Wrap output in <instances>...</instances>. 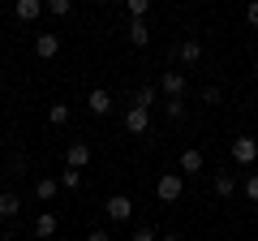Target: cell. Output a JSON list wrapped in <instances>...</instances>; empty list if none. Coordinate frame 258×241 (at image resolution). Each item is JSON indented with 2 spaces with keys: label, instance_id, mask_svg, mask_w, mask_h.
I'll return each mask as SVG.
<instances>
[{
  "label": "cell",
  "instance_id": "obj_1",
  "mask_svg": "<svg viewBox=\"0 0 258 241\" xmlns=\"http://www.w3.org/2000/svg\"><path fill=\"white\" fill-rule=\"evenodd\" d=\"M181 190H185V181H181V172H164L155 181V194L164 198V203H176V198H181Z\"/></svg>",
  "mask_w": 258,
  "mask_h": 241
},
{
  "label": "cell",
  "instance_id": "obj_2",
  "mask_svg": "<svg viewBox=\"0 0 258 241\" xmlns=\"http://www.w3.org/2000/svg\"><path fill=\"white\" fill-rule=\"evenodd\" d=\"M159 91H164L168 99H181V95H185V74H181V69H164V78H159Z\"/></svg>",
  "mask_w": 258,
  "mask_h": 241
},
{
  "label": "cell",
  "instance_id": "obj_3",
  "mask_svg": "<svg viewBox=\"0 0 258 241\" xmlns=\"http://www.w3.org/2000/svg\"><path fill=\"white\" fill-rule=\"evenodd\" d=\"M103 211H108V220H116V224H125L129 215H134V203H129L125 194H112L108 203H103Z\"/></svg>",
  "mask_w": 258,
  "mask_h": 241
},
{
  "label": "cell",
  "instance_id": "obj_4",
  "mask_svg": "<svg viewBox=\"0 0 258 241\" xmlns=\"http://www.w3.org/2000/svg\"><path fill=\"white\" fill-rule=\"evenodd\" d=\"M232 159H237V164H254L258 159V142L254 138H232Z\"/></svg>",
  "mask_w": 258,
  "mask_h": 241
},
{
  "label": "cell",
  "instance_id": "obj_5",
  "mask_svg": "<svg viewBox=\"0 0 258 241\" xmlns=\"http://www.w3.org/2000/svg\"><path fill=\"white\" fill-rule=\"evenodd\" d=\"M125 130H129V134H147V130H151V112H147V108H129V112H125Z\"/></svg>",
  "mask_w": 258,
  "mask_h": 241
},
{
  "label": "cell",
  "instance_id": "obj_6",
  "mask_svg": "<svg viewBox=\"0 0 258 241\" xmlns=\"http://www.w3.org/2000/svg\"><path fill=\"white\" fill-rule=\"evenodd\" d=\"M64 159H69V168H86L91 164V147H86V142H69Z\"/></svg>",
  "mask_w": 258,
  "mask_h": 241
},
{
  "label": "cell",
  "instance_id": "obj_7",
  "mask_svg": "<svg viewBox=\"0 0 258 241\" xmlns=\"http://www.w3.org/2000/svg\"><path fill=\"white\" fill-rule=\"evenodd\" d=\"M35 52L43 56V61H52V56L60 52V35H39L35 39Z\"/></svg>",
  "mask_w": 258,
  "mask_h": 241
},
{
  "label": "cell",
  "instance_id": "obj_8",
  "mask_svg": "<svg viewBox=\"0 0 258 241\" xmlns=\"http://www.w3.org/2000/svg\"><path fill=\"white\" fill-rule=\"evenodd\" d=\"M13 13H18L22 22H35L39 13H43V0H18V5H13Z\"/></svg>",
  "mask_w": 258,
  "mask_h": 241
},
{
  "label": "cell",
  "instance_id": "obj_9",
  "mask_svg": "<svg viewBox=\"0 0 258 241\" xmlns=\"http://www.w3.org/2000/svg\"><path fill=\"white\" fill-rule=\"evenodd\" d=\"M129 43H134V47H147L151 43V30H147V22H142V18L129 22Z\"/></svg>",
  "mask_w": 258,
  "mask_h": 241
},
{
  "label": "cell",
  "instance_id": "obj_10",
  "mask_svg": "<svg viewBox=\"0 0 258 241\" xmlns=\"http://www.w3.org/2000/svg\"><path fill=\"white\" fill-rule=\"evenodd\" d=\"M86 103H91L95 116H108V112H112V95L108 91H91V99H86Z\"/></svg>",
  "mask_w": 258,
  "mask_h": 241
},
{
  "label": "cell",
  "instance_id": "obj_11",
  "mask_svg": "<svg viewBox=\"0 0 258 241\" xmlns=\"http://www.w3.org/2000/svg\"><path fill=\"white\" fill-rule=\"evenodd\" d=\"M22 211V198L18 194H0V220H13Z\"/></svg>",
  "mask_w": 258,
  "mask_h": 241
},
{
  "label": "cell",
  "instance_id": "obj_12",
  "mask_svg": "<svg viewBox=\"0 0 258 241\" xmlns=\"http://www.w3.org/2000/svg\"><path fill=\"white\" fill-rule=\"evenodd\" d=\"M56 228H60V224H56V215H52V211H43V215L35 220V237H52Z\"/></svg>",
  "mask_w": 258,
  "mask_h": 241
},
{
  "label": "cell",
  "instance_id": "obj_13",
  "mask_svg": "<svg viewBox=\"0 0 258 241\" xmlns=\"http://www.w3.org/2000/svg\"><path fill=\"white\" fill-rule=\"evenodd\" d=\"M198 168H203V151H181V172H198Z\"/></svg>",
  "mask_w": 258,
  "mask_h": 241
},
{
  "label": "cell",
  "instance_id": "obj_14",
  "mask_svg": "<svg viewBox=\"0 0 258 241\" xmlns=\"http://www.w3.org/2000/svg\"><path fill=\"white\" fill-rule=\"evenodd\" d=\"M198 56H203V43H198V39H185V43H181V61H185V65H194Z\"/></svg>",
  "mask_w": 258,
  "mask_h": 241
},
{
  "label": "cell",
  "instance_id": "obj_15",
  "mask_svg": "<svg viewBox=\"0 0 258 241\" xmlns=\"http://www.w3.org/2000/svg\"><path fill=\"white\" fill-rule=\"evenodd\" d=\"M232 190H237V186H232V172H215V194H220V198H228Z\"/></svg>",
  "mask_w": 258,
  "mask_h": 241
},
{
  "label": "cell",
  "instance_id": "obj_16",
  "mask_svg": "<svg viewBox=\"0 0 258 241\" xmlns=\"http://www.w3.org/2000/svg\"><path fill=\"white\" fill-rule=\"evenodd\" d=\"M43 9L52 13V18H64V13L74 9V0H43Z\"/></svg>",
  "mask_w": 258,
  "mask_h": 241
},
{
  "label": "cell",
  "instance_id": "obj_17",
  "mask_svg": "<svg viewBox=\"0 0 258 241\" xmlns=\"http://www.w3.org/2000/svg\"><path fill=\"white\" fill-rule=\"evenodd\" d=\"M151 103H155V86H142V91L134 95V108H147L151 112Z\"/></svg>",
  "mask_w": 258,
  "mask_h": 241
},
{
  "label": "cell",
  "instance_id": "obj_18",
  "mask_svg": "<svg viewBox=\"0 0 258 241\" xmlns=\"http://www.w3.org/2000/svg\"><path fill=\"white\" fill-rule=\"evenodd\" d=\"M56 190H60V186H56L52 176H43V181H39V186H35V194H39V198H43V203H47V198H56Z\"/></svg>",
  "mask_w": 258,
  "mask_h": 241
},
{
  "label": "cell",
  "instance_id": "obj_19",
  "mask_svg": "<svg viewBox=\"0 0 258 241\" xmlns=\"http://www.w3.org/2000/svg\"><path fill=\"white\" fill-rule=\"evenodd\" d=\"M47 120H52V125H64V120H69V108H64V103H52V108H47Z\"/></svg>",
  "mask_w": 258,
  "mask_h": 241
},
{
  "label": "cell",
  "instance_id": "obj_20",
  "mask_svg": "<svg viewBox=\"0 0 258 241\" xmlns=\"http://www.w3.org/2000/svg\"><path fill=\"white\" fill-rule=\"evenodd\" d=\"M60 186H64V190H78V186H82V176H78V168H69V172H60Z\"/></svg>",
  "mask_w": 258,
  "mask_h": 241
},
{
  "label": "cell",
  "instance_id": "obj_21",
  "mask_svg": "<svg viewBox=\"0 0 258 241\" xmlns=\"http://www.w3.org/2000/svg\"><path fill=\"white\" fill-rule=\"evenodd\" d=\"M125 5H129V13H134V18H142V13H147V5H151V0H125Z\"/></svg>",
  "mask_w": 258,
  "mask_h": 241
},
{
  "label": "cell",
  "instance_id": "obj_22",
  "mask_svg": "<svg viewBox=\"0 0 258 241\" xmlns=\"http://www.w3.org/2000/svg\"><path fill=\"white\" fill-rule=\"evenodd\" d=\"M168 116L181 120V116H185V103H181V99H172V103H168Z\"/></svg>",
  "mask_w": 258,
  "mask_h": 241
},
{
  "label": "cell",
  "instance_id": "obj_23",
  "mask_svg": "<svg viewBox=\"0 0 258 241\" xmlns=\"http://www.w3.org/2000/svg\"><path fill=\"white\" fill-rule=\"evenodd\" d=\"M245 18H249V26H258V0H249V5H245Z\"/></svg>",
  "mask_w": 258,
  "mask_h": 241
},
{
  "label": "cell",
  "instance_id": "obj_24",
  "mask_svg": "<svg viewBox=\"0 0 258 241\" xmlns=\"http://www.w3.org/2000/svg\"><path fill=\"white\" fill-rule=\"evenodd\" d=\"M203 103H220V86H207V91H203Z\"/></svg>",
  "mask_w": 258,
  "mask_h": 241
},
{
  "label": "cell",
  "instance_id": "obj_25",
  "mask_svg": "<svg viewBox=\"0 0 258 241\" xmlns=\"http://www.w3.org/2000/svg\"><path fill=\"white\" fill-rule=\"evenodd\" d=\"M245 194H249V198H254V203H258V172H254V176H249V181H245Z\"/></svg>",
  "mask_w": 258,
  "mask_h": 241
},
{
  "label": "cell",
  "instance_id": "obj_26",
  "mask_svg": "<svg viewBox=\"0 0 258 241\" xmlns=\"http://www.w3.org/2000/svg\"><path fill=\"white\" fill-rule=\"evenodd\" d=\"M134 241H159V237H155L151 228H138V232H134Z\"/></svg>",
  "mask_w": 258,
  "mask_h": 241
},
{
  "label": "cell",
  "instance_id": "obj_27",
  "mask_svg": "<svg viewBox=\"0 0 258 241\" xmlns=\"http://www.w3.org/2000/svg\"><path fill=\"white\" fill-rule=\"evenodd\" d=\"M86 241H112V237H108V232H103V228H95V232H91V237H86Z\"/></svg>",
  "mask_w": 258,
  "mask_h": 241
},
{
  "label": "cell",
  "instance_id": "obj_28",
  "mask_svg": "<svg viewBox=\"0 0 258 241\" xmlns=\"http://www.w3.org/2000/svg\"><path fill=\"white\" fill-rule=\"evenodd\" d=\"M164 241H181V237H164Z\"/></svg>",
  "mask_w": 258,
  "mask_h": 241
},
{
  "label": "cell",
  "instance_id": "obj_29",
  "mask_svg": "<svg viewBox=\"0 0 258 241\" xmlns=\"http://www.w3.org/2000/svg\"><path fill=\"white\" fill-rule=\"evenodd\" d=\"M99 5H112V0H99Z\"/></svg>",
  "mask_w": 258,
  "mask_h": 241
}]
</instances>
